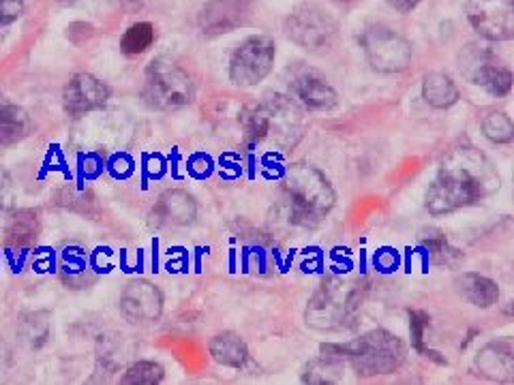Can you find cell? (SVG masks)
<instances>
[{"instance_id": "6da1fadb", "label": "cell", "mask_w": 514, "mask_h": 385, "mask_svg": "<svg viewBox=\"0 0 514 385\" xmlns=\"http://www.w3.org/2000/svg\"><path fill=\"white\" fill-rule=\"evenodd\" d=\"M502 180L493 163L474 146L452 148L427 191V210L435 217L474 206L500 191Z\"/></svg>"}, {"instance_id": "7a4b0ae2", "label": "cell", "mask_w": 514, "mask_h": 385, "mask_svg": "<svg viewBox=\"0 0 514 385\" xmlns=\"http://www.w3.org/2000/svg\"><path fill=\"white\" fill-rule=\"evenodd\" d=\"M240 127L245 133V144L251 150L283 154L300 140L305 116L290 97L266 95L260 103L249 105L240 114Z\"/></svg>"}, {"instance_id": "3957f363", "label": "cell", "mask_w": 514, "mask_h": 385, "mask_svg": "<svg viewBox=\"0 0 514 385\" xmlns=\"http://www.w3.org/2000/svg\"><path fill=\"white\" fill-rule=\"evenodd\" d=\"M283 197L290 221L300 227H315L335 208L337 195L328 178L307 163H296L285 172Z\"/></svg>"}, {"instance_id": "277c9868", "label": "cell", "mask_w": 514, "mask_h": 385, "mask_svg": "<svg viewBox=\"0 0 514 385\" xmlns=\"http://www.w3.org/2000/svg\"><path fill=\"white\" fill-rule=\"evenodd\" d=\"M322 351L339 356L343 362H350L362 377L390 375L399 371L405 362L403 341L386 330H371L345 345H324Z\"/></svg>"}, {"instance_id": "5b68a950", "label": "cell", "mask_w": 514, "mask_h": 385, "mask_svg": "<svg viewBox=\"0 0 514 385\" xmlns=\"http://www.w3.org/2000/svg\"><path fill=\"white\" fill-rule=\"evenodd\" d=\"M360 289L341 279L324 281L307 304L305 321L317 332L352 330L358 321Z\"/></svg>"}, {"instance_id": "8992f818", "label": "cell", "mask_w": 514, "mask_h": 385, "mask_svg": "<svg viewBox=\"0 0 514 385\" xmlns=\"http://www.w3.org/2000/svg\"><path fill=\"white\" fill-rule=\"evenodd\" d=\"M144 99L155 110H183V107L191 105L195 99L193 80L172 58H155L146 69Z\"/></svg>"}, {"instance_id": "52a82bcc", "label": "cell", "mask_w": 514, "mask_h": 385, "mask_svg": "<svg viewBox=\"0 0 514 385\" xmlns=\"http://www.w3.org/2000/svg\"><path fill=\"white\" fill-rule=\"evenodd\" d=\"M360 48L371 69L380 73H401L412 63V43L382 24L365 28L360 35Z\"/></svg>"}, {"instance_id": "ba28073f", "label": "cell", "mask_w": 514, "mask_h": 385, "mask_svg": "<svg viewBox=\"0 0 514 385\" xmlns=\"http://www.w3.org/2000/svg\"><path fill=\"white\" fill-rule=\"evenodd\" d=\"M285 35L298 48L317 52L330 48L339 35V24L332 15L317 5H300L285 20Z\"/></svg>"}, {"instance_id": "9c48e42d", "label": "cell", "mask_w": 514, "mask_h": 385, "mask_svg": "<svg viewBox=\"0 0 514 385\" xmlns=\"http://www.w3.org/2000/svg\"><path fill=\"white\" fill-rule=\"evenodd\" d=\"M277 48L275 41L266 35L249 37L238 45L230 63V80L236 86H257L272 71Z\"/></svg>"}, {"instance_id": "30bf717a", "label": "cell", "mask_w": 514, "mask_h": 385, "mask_svg": "<svg viewBox=\"0 0 514 385\" xmlns=\"http://www.w3.org/2000/svg\"><path fill=\"white\" fill-rule=\"evenodd\" d=\"M467 20L480 37L510 41L514 37L512 0H467Z\"/></svg>"}, {"instance_id": "8fae6325", "label": "cell", "mask_w": 514, "mask_h": 385, "mask_svg": "<svg viewBox=\"0 0 514 385\" xmlns=\"http://www.w3.org/2000/svg\"><path fill=\"white\" fill-rule=\"evenodd\" d=\"M120 315L129 323L146 326L153 323L163 313V294L157 285L148 281H131L120 294Z\"/></svg>"}, {"instance_id": "7c38bea8", "label": "cell", "mask_w": 514, "mask_h": 385, "mask_svg": "<svg viewBox=\"0 0 514 385\" xmlns=\"http://www.w3.org/2000/svg\"><path fill=\"white\" fill-rule=\"evenodd\" d=\"M112 90L105 86L101 80L90 73L73 75V80L65 86L63 92V107L65 112L73 118H80L88 112L101 110V107L110 101Z\"/></svg>"}, {"instance_id": "4fadbf2b", "label": "cell", "mask_w": 514, "mask_h": 385, "mask_svg": "<svg viewBox=\"0 0 514 385\" xmlns=\"http://www.w3.org/2000/svg\"><path fill=\"white\" fill-rule=\"evenodd\" d=\"M253 0H208L200 13L204 35H225L243 26L251 15Z\"/></svg>"}, {"instance_id": "5bb4252c", "label": "cell", "mask_w": 514, "mask_h": 385, "mask_svg": "<svg viewBox=\"0 0 514 385\" xmlns=\"http://www.w3.org/2000/svg\"><path fill=\"white\" fill-rule=\"evenodd\" d=\"M290 88L294 95L307 105L309 110L330 112L339 105L337 90L332 88L320 73L315 71H300L290 80Z\"/></svg>"}, {"instance_id": "9a60e30c", "label": "cell", "mask_w": 514, "mask_h": 385, "mask_svg": "<svg viewBox=\"0 0 514 385\" xmlns=\"http://www.w3.org/2000/svg\"><path fill=\"white\" fill-rule=\"evenodd\" d=\"M153 217L163 227H185L198 217V204L187 191H165L153 208Z\"/></svg>"}, {"instance_id": "2e32d148", "label": "cell", "mask_w": 514, "mask_h": 385, "mask_svg": "<svg viewBox=\"0 0 514 385\" xmlns=\"http://www.w3.org/2000/svg\"><path fill=\"white\" fill-rule=\"evenodd\" d=\"M476 368L482 377L491 381H512L514 377V345L510 338L493 341L480 349L476 356Z\"/></svg>"}, {"instance_id": "e0dca14e", "label": "cell", "mask_w": 514, "mask_h": 385, "mask_svg": "<svg viewBox=\"0 0 514 385\" xmlns=\"http://www.w3.org/2000/svg\"><path fill=\"white\" fill-rule=\"evenodd\" d=\"M497 67H502L500 60L495 58V54L489 48H485V45L480 43L465 45V48L459 52V71L470 84L485 88V84L497 71Z\"/></svg>"}, {"instance_id": "ac0fdd59", "label": "cell", "mask_w": 514, "mask_h": 385, "mask_svg": "<svg viewBox=\"0 0 514 385\" xmlns=\"http://www.w3.org/2000/svg\"><path fill=\"white\" fill-rule=\"evenodd\" d=\"M39 231H41L39 214L35 210H18L13 212L7 221L5 242L11 251L22 253L37 242Z\"/></svg>"}, {"instance_id": "d6986e66", "label": "cell", "mask_w": 514, "mask_h": 385, "mask_svg": "<svg viewBox=\"0 0 514 385\" xmlns=\"http://www.w3.org/2000/svg\"><path fill=\"white\" fill-rule=\"evenodd\" d=\"M418 246L420 251L425 253L427 261L431 266H446V268H455L461 264V251L455 249L446 238V234L442 229H422L418 236Z\"/></svg>"}, {"instance_id": "ffe728a7", "label": "cell", "mask_w": 514, "mask_h": 385, "mask_svg": "<svg viewBox=\"0 0 514 385\" xmlns=\"http://www.w3.org/2000/svg\"><path fill=\"white\" fill-rule=\"evenodd\" d=\"M455 289L463 300L474 304L476 308H491L500 300V287H497V283L476 272L459 274L455 281Z\"/></svg>"}, {"instance_id": "44dd1931", "label": "cell", "mask_w": 514, "mask_h": 385, "mask_svg": "<svg viewBox=\"0 0 514 385\" xmlns=\"http://www.w3.org/2000/svg\"><path fill=\"white\" fill-rule=\"evenodd\" d=\"M208 351L217 364L228 368H243L249 360L247 343L236 332H221L210 338Z\"/></svg>"}, {"instance_id": "7402d4cb", "label": "cell", "mask_w": 514, "mask_h": 385, "mask_svg": "<svg viewBox=\"0 0 514 385\" xmlns=\"http://www.w3.org/2000/svg\"><path fill=\"white\" fill-rule=\"evenodd\" d=\"M30 131H33V120L24 107L0 99V146L22 142Z\"/></svg>"}, {"instance_id": "603a6c76", "label": "cell", "mask_w": 514, "mask_h": 385, "mask_svg": "<svg viewBox=\"0 0 514 385\" xmlns=\"http://www.w3.org/2000/svg\"><path fill=\"white\" fill-rule=\"evenodd\" d=\"M52 334V313L50 311H30L18 321V336L28 349H41L50 341Z\"/></svg>"}, {"instance_id": "cb8c5ba5", "label": "cell", "mask_w": 514, "mask_h": 385, "mask_svg": "<svg viewBox=\"0 0 514 385\" xmlns=\"http://www.w3.org/2000/svg\"><path fill=\"white\" fill-rule=\"evenodd\" d=\"M422 99H425L435 110H446L459 101V88L446 73H429L422 82Z\"/></svg>"}, {"instance_id": "d4e9b609", "label": "cell", "mask_w": 514, "mask_h": 385, "mask_svg": "<svg viewBox=\"0 0 514 385\" xmlns=\"http://www.w3.org/2000/svg\"><path fill=\"white\" fill-rule=\"evenodd\" d=\"M343 375H345L343 360L339 356H332V353L322 351L320 358L309 362L305 373H302V381L315 383V385L339 383V381H343Z\"/></svg>"}, {"instance_id": "484cf974", "label": "cell", "mask_w": 514, "mask_h": 385, "mask_svg": "<svg viewBox=\"0 0 514 385\" xmlns=\"http://www.w3.org/2000/svg\"><path fill=\"white\" fill-rule=\"evenodd\" d=\"M153 41H155L153 24L138 22L127 30L123 39H120V50H123L127 56H138L146 52L150 45H153Z\"/></svg>"}, {"instance_id": "4316f807", "label": "cell", "mask_w": 514, "mask_h": 385, "mask_svg": "<svg viewBox=\"0 0 514 385\" xmlns=\"http://www.w3.org/2000/svg\"><path fill=\"white\" fill-rule=\"evenodd\" d=\"M482 133L493 144H510L514 140V125L504 112H491L482 120Z\"/></svg>"}, {"instance_id": "83f0119b", "label": "cell", "mask_w": 514, "mask_h": 385, "mask_svg": "<svg viewBox=\"0 0 514 385\" xmlns=\"http://www.w3.org/2000/svg\"><path fill=\"white\" fill-rule=\"evenodd\" d=\"M163 377H165V371L161 364L142 360V362L131 364L120 381L127 385H155V383H161Z\"/></svg>"}, {"instance_id": "f1b7e54d", "label": "cell", "mask_w": 514, "mask_h": 385, "mask_svg": "<svg viewBox=\"0 0 514 385\" xmlns=\"http://www.w3.org/2000/svg\"><path fill=\"white\" fill-rule=\"evenodd\" d=\"M429 315L422 313V311H412L410 313V330H412V345L418 353L427 358H433L435 362L444 364V358H440V353L431 351L429 347H425V330L429 328Z\"/></svg>"}, {"instance_id": "f546056e", "label": "cell", "mask_w": 514, "mask_h": 385, "mask_svg": "<svg viewBox=\"0 0 514 385\" xmlns=\"http://www.w3.org/2000/svg\"><path fill=\"white\" fill-rule=\"evenodd\" d=\"M243 259H245L247 270L255 272V274H268L272 270V266H275V259H272V255H268V251L260 244L247 246Z\"/></svg>"}, {"instance_id": "4dcf8cb0", "label": "cell", "mask_w": 514, "mask_h": 385, "mask_svg": "<svg viewBox=\"0 0 514 385\" xmlns=\"http://www.w3.org/2000/svg\"><path fill=\"white\" fill-rule=\"evenodd\" d=\"M485 90L489 92V95H493L497 99L506 97L508 92L512 90V73L506 67H500L489 77V82L485 84Z\"/></svg>"}, {"instance_id": "1f68e13d", "label": "cell", "mask_w": 514, "mask_h": 385, "mask_svg": "<svg viewBox=\"0 0 514 385\" xmlns=\"http://www.w3.org/2000/svg\"><path fill=\"white\" fill-rule=\"evenodd\" d=\"M15 204V187L11 176L0 167V214H5Z\"/></svg>"}, {"instance_id": "d6a6232c", "label": "cell", "mask_w": 514, "mask_h": 385, "mask_svg": "<svg viewBox=\"0 0 514 385\" xmlns=\"http://www.w3.org/2000/svg\"><path fill=\"white\" fill-rule=\"evenodd\" d=\"M26 0H0V26L15 22L24 13Z\"/></svg>"}, {"instance_id": "836d02e7", "label": "cell", "mask_w": 514, "mask_h": 385, "mask_svg": "<svg viewBox=\"0 0 514 385\" xmlns=\"http://www.w3.org/2000/svg\"><path fill=\"white\" fill-rule=\"evenodd\" d=\"M397 266H399V257L392 249H382L380 253L375 255V268L377 270L392 272V270H397Z\"/></svg>"}, {"instance_id": "e575fe53", "label": "cell", "mask_w": 514, "mask_h": 385, "mask_svg": "<svg viewBox=\"0 0 514 385\" xmlns=\"http://www.w3.org/2000/svg\"><path fill=\"white\" fill-rule=\"evenodd\" d=\"M103 172V161L97 157V154H88L86 163H82V174L86 178H97Z\"/></svg>"}, {"instance_id": "d590c367", "label": "cell", "mask_w": 514, "mask_h": 385, "mask_svg": "<svg viewBox=\"0 0 514 385\" xmlns=\"http://www.w3.org/2000/svg\"><path fill=\"white\" fill-rule=\"evenodd\" d=\"M420 0H388V5L392 9H397L399 13H410L412 9L418 7Z\"/></svg>"}, {"instance_id": "8d00e7d4", "label": "cell", "mask_w": 514, "mask_h": 385, "mask_svg": "<svg viewBox=\"0 0 514 385\" xmlns=\"http://www.w3.org/2000/svg\"><path fill=\"white\" fill-rule=\"evenodd\" d=\"M58 3H63V5H73L75 0H58Z\"/></svg>"}, {"instance_id": "74e56055", "label": "cell", "mask_w": 514, "mask_h": 385, "mask_svg": "<svg viewBox=\"0 0 514 385\" xmlns=\"http://www.w3.org/2000/svg\"><path fill=\"white\" fill-rule=\"evenodd\" d=\"M337 3H354V0H337Z\"/></svg>"}]
</instances>
